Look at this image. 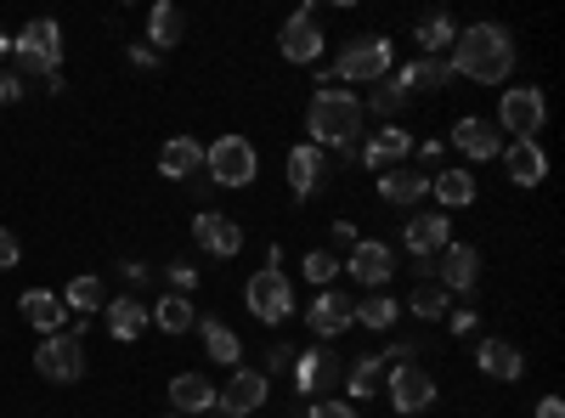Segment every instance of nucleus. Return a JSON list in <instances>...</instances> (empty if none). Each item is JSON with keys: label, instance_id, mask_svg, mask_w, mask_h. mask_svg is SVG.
I'll return each instance as SVG.
<instances>
[{"label": "nucleus", "instance_id": "13", "mask_svg": "<svg viewBox=\"0 0 565 418\" xmlns=\"http://www.w3.org/2000/svg\"><path fill=\"white\" fill-rule=\"evenodd\" d=\"M340 271H351L362 289H385V283H391V271H396V255H391V244L356 238V249H351V260H345Z\"/></svg>", "mask_w": 565, "mask_h": 418}, {"label": "nucleus", "instance_id": "41", "mask_svg": "<svg viewBox=\"0 0 565 418\" xmlns=\"http://www.w3.org/2000/svg\"><path fill=\"white\" fill-rule=\"evenodd\" d=\"M289 367H295V345H271L266 362H260V374L271 379V374H289Z\"/></svg>", "mask_w": 565, "mask_h": 418}, {"label": "nucleus", "instance_id": "4", "mask_svg": "<svg viewBox=\"0 0 565 418\" xmlns=\"http://www.w3.org/2000/svg\"><path fill=\"white\" fill-rule=\"evenodd\" d=\"M204 175L215 187H249L260 175V153L249 136H215V148H204Z\"/></svg>", "mask_w": 565, "mask_h": 418}, {"label": "nucleus", "instance_id": "24", "mask_svg": "<svg viewBox=\"0 0 565 418\" xmlns=\"http://www.w3.org/2000/svg\"><path fill=\"white\" fill-rule=\"evenodd\" d=\"M503 170H509L514 187H537V181L548 175V159H543L537 142H509L503 148Z\"/></svg>", "mask_w": 565, "mask_h": 418}, {"label": "nucleus", "instance_id": "48", "mask_svg": "<svg viewBox=\"0 0 565 418\" xmlns=\"http://www.w3.org/2000/svg\"><path fill=\"white\" fill-rule=\"evenodd\" d=\"M537 418H565V401H559V396H543V401H537Z\"/></svg>", "mask_w": 565, "mask_h": 418}, {"label": "nucleus", "instance_id": "40", "mask_svg": "<svg viewBox=\"0 0 565 418\" xmlns=\"http://www.w3.org/2000/svg\"><path fill=\"white\" fill-rule=\"evenodd\" d=\"M199 289V266L193 260H170V294H193Z\"/></svg>", "mask_w": 565, "mask_h": 418}, {"label": "nucleus", "instance_id": "32", "mask_svg": "<svg viewBox=\"0 0 565 418\" xmlns=\"http://www.w3.org/2000/svg\"><path fill=\"white\" fill-rule=\"evenodd\" d=\"M413 40L424 45V57H441V52H452L458 29H452V18H447V12H424V18L413 23Z\"/></svg>", "mask_w": 565, "mask_h": 418}, {"label": "nucleus", "instance_id": "44", "mask_svg": "<svg viewBox=\"0 0 565 418\" xmlns=\"http://www.w3.org/2000/svg\"><path fill=\"white\" fill-rule=\"evenodd\" d=\"M447 322H452V334H476V322H481V317L469 311V306H452V311H447Z\"/></svg>", "mask_w": 565, "mask_h": 418}, {"label": "nucleus", "instance_id": "20", "mask_svg": "<svg viewBox=\"0 0 565 418\" xmlns=\"http://www.w3.org/2000/svg\"><path fill=\"white\" fill-rule=\"evenodd\" d=\"M159 170H164L170 181H193V175H204V142H193V136H170L164 153H159Z\"/></svg>", "mask_w": 565, "mask_h": 418}, {"label": "nucleus", "instance_id": "2", "mask_svg": "<svg viewBox=\"0 0 565 418\" xmlns=\"http://www.w3.org/2000/svg\"><path fill=\"white\" fill-rule=\"evenodd\" d=\"M306 130H311V148H340L351 153V142L362 136V103L340 85H322L311 108H306Z\"/></svg>", "mask_w": 565, "mask_h": 418}, {"label": "nucleus", "instance_id": "35", "mask_svg": "<svg viewBox=\"0 0 565 418\" xmlns=\"http://www.w3.org/2000/svg\"><path fill=\"white\" fill-rule=\"evenodd\" d=\"M407 306H413V317H430V322H441V317L452 311V294L436 283V277H418L413 294H407Z\"/></svg>", "mask_w": 565, "mask_h": 418}, {"label": "nucleus", "instance_id": "27", "mask_svg": "<svg viewBox=\"0 0 565 418\" xmlns=\"http://www.w3.org/2000/svg\"><path fill=\"white\" fill-rule=\"evenodd\" d=\"M447 79H452L447 57H413L407 68H396V85L407 90V97H413V90H441Z\"/></svg>", "mask_w": 565, "mask_h": 418}, {"label": "nucleus", "instance_id": "26", "mask_svg": "<svg viewBox=\"0 0 565 418\" xmlns=\"http://www.w3.org/2000/svg\"><path fill=\"white\" fill-rule=\"evenodd\" d=\"M424 193H430V175H424V170H402L396 164V170L380 175V199L385 204H418Z\"/></svg>", "mask_w": 565, "mask_h": 418}, {"label": "nucleus", "instance_id": "5", "mask_svg": "<svg viewBox=\"0 0 565 418\" xmlns=\"http://www.w3.org/2000/svg\"><path fill=\"white\" fill-rule=\"evenodd\" d=\"M391 63H396V45L385 34H362V40H351L340 52L334 74L351 79V85H380V79H391Z\"/></svg>", "mask_w": 565, "mask_h": 418}, {"label": "nucleus", "instance_id": "10", "mask_svg": "<svg viewBox=\"0 0 565 418\" xmlns=\"http://www.w3.org/2000/svg\"><path fill=\"white\" fill-rule=\"evenodd\" d=\"M385 396L396 412H424L436 401V379L418 362H396V367H385Z\"/></svg>", "mask_w": 565, "mask_h": 418}, {"label": "nucleus", "instance_id": "14", "mask_svg": "<svg viewBox=\"0 0 565 418\" xmlns=\"http://www.w3.org/2000/svg\"><path fill=\"white\" fill-rule=\"evenodd\" d=\"M402 244H407V255H413L418 266H430V260L452 244V221H447V215H413L407 232H402Z\"/></svg>", "mask_w": 565, "mask_h": 418}, {"label": "nucleus", "instance_id": "33", "mask_svg": "<svg viewBox=\"0 0 565 418\" xmlns=\"http://www.w3.org/2000/svg\"><path fill=\"white\" fill-rule=\"evenodd\" d=\"M199 340H204V351H210V362H238L244 356V340L226 329V322H215V317H199Z\"/></svg>", "mask_w": 565, "mask_h": 418}, {"label": "nucleus", "instance_id": "47", "mask_svg": "<svg viewBox=\"0 0 565 418\" xmlns=\"http://www.w3.org/2000/svg\"><path fill=\"white\" fill-rule=\"evenodd\" d=\"M130 63L148 74V68H159V52H153V45H130Z\"/></svg>", "mask_w": 565, "mask_h": 418}, {"label": "nucleus", "instance_id": "49", "mask_svg": "<svg viewBox=\"0 0 565 418\" xmlns=\"http://www.w3.org/2000/svg\"><path fill=\"white\" fill-rule=\"evenodd\" d=\"M12 52V34H0V57H7Z\"/></svg>", "mask_w": 565, "mask_h": 418}, {"label": "nucleus", "instance_id": "15", "mask_svg": "<svg viewBox=\"0 0 565 418\" xmlns=\"http://www.w3.org/2000/svg\"><path fill=\"white\" fill-rule=\"evenodd\" d=\"M436 283H441L447 294H469V289L481 283V249H476V244H447Z\"/></svg>", "mask_w": 565, "mask_h": 418}, {"label": "nucleus", "instance_id": "46", "mask_svg": "<svg viewBox=\"0 0 565 418\" xmlns=\"http://www.w3.org/2000/svg\"><path fill=\"white\" fill-rule=\"evenodd\" d=\"M328 238H334L340 249H356V226L351 221H334V226H328Z\"/></svg>", "mask_w": 565, "mask_h": 418}, {"label": "nucleus", "instance_id": "38", "mask_svg": "<svg viewBox=\"0 0 565 418\" xmlns=\"http://www.w3.org/2000/svg\"><path fill=\"white\" fill-rule=\"evenodd\" d=\"M373 114H380V119H391L396 125V114L407 108V90L396 85V79H380V90H373V103H367Z\"/></svg>", "mask_w": 565, "mask_h": 418}, {"label": "nucleus", "instance_id": "31", "mask_svg": "<svg viewBox=\"0 0 565 418\" xmlns=\"http://www.w3.org/2000/svg\"><path fill=\"white\" fill-rule=\"evenodd\" d=\"M181 34H186V18L170 7V0H159V7L148 12V45H153V52H175Z\"/></svg>", "mask_w": 565, "mask_h": 418}, {"label": "nucleus", "instance_id": "45", "mask_svg": "<svg viewBox=\"0 0 565 418\" xmlns=\"http://www.w3.org/2000/svg\"><path fill=\"white\" fill-rule=\"evenodd\" d=\"M23 97V79L12 74V68H0V108H7V103H18Z\"/></svg>", "mask_w": 565, "mask_h": 418}, {"label": "nucleus", "instance_id": "8", "mask_svg": "<svg viewBox=\"0 0 565 418\" xmlns=\"http://www.w3.org/2000/svg\"><path fill=\"white\" fill-rule=\"evenodd\" d=\"M244 306H249V317H260V322H282V317L295 311V283H289V277H282L277 266H266V271L249 277Z\"/></svg>", "mask_w": 565, "mask_h": 418}, {"label": "nucleus", "instance_id": "25", "mask_svg": "<svg viewBox=\"0 0 565 418\" xmlns=\"http://www.w3.org/2000/svg\"><path fill=\"white\" fill-rule=\"evenodd\" d=\"M170 407H181V418L210 412V407H215V385H210L204 374H175V379H170Z\"/></svg>", "mask_w": 565, "mask_h": 418}, {"label": "nucleus", "instance_id": "36", "mask_svg": "<svg viewBox=\"0 0 565 418\" xmlns=\"http://www.w3.org/2000/svg\"><path fill=\"white\" fill-rule=\"evenodd\" d=\"M63 306H68L74 317L103 311V306H108V294H103V277H90V271H85V277H74V283L63 289Z\"/></svg>", "mask_w": 565, "mask_h": 418}, {"label": "nucleus", "instance_id": "12", "mask_svg": "<svg viewBox=\"0 0 565 418\" xmlns=\"http://www.w3.org/2000/svg\"><path fill=\"white\" fill-rule=\"evenodd\" d=\"M277 52L289 63H317L322 57V29H317V7H311V0L277 29Z\"/></svg>", "mask_w": 565, "mask_h": 418}, {"label": "nucleus", "instance_id": "3", "mask_svg": "<svg viewBox=\"0 0 565 418\" xmlns=\"http://www.w3.org/2000/svg\"><path fill=\"white\" fill-rule=\"evenodd\" d=\"M12 57H18V79H45V74H63V29L52 18H34L23 23V34L12 40Z\"/></svg>", "mask_w": 565, "mask_h": 418}, {"label": "nucleus", "instance_id": "42", "mask_svg": "<svg viewBox=\"0 0 565 418\" xmlns=\"http://www.w3.org/2000/svg\"><path fill=\"white\" fill-rule=\"evenodd\" d=\"M18 255H23L18 232H7V226H0V271H12V266H18Z\"/></svg>", "mask_w": 565, "mask_h": 418}, {"label": "nucleus", "instance_id": "34", "mask_svg": "<svg viewBox=\"0 0 565 418\" xmlns=\"http://www.w3.org/2000/svg\"><path fill=\"white\" fill-rule=\"evenodd\" d=\"M430 193L441 199V210H463V204H476V175L469 170H441V175H430Z\"/></svg>", "mask_w": 565, "mask_h": 418}, {"label": "nucleus", "instance_id": "16", "mask_svg": "<svg viewBox=\"0 0 565 418\" xmlns=\"http://www.w3.org/2000/svg\"><path fill=\"white\" fill-rule=\"evenodd\" d=\"M193 238H199V249H204V255L232 260V255L244 249V226L232 221V215H221V210H204V215L193 221Z\"/></svg>", "mask_w": 565, "mask_h": 418}, {"label": "nucleus", "instance_id": "19", "mask_svg": "<svg viewBox=\"0 0 565 418\" xmlns=\"http://www.w3.org/2000/svg\"><path fill=\"white\" fill-rule=\"evenodd\" d=\"M407 153H413V136H407L402 125H385V130L373 136V142H367V148H362L356 159H362V164H367L373 175H385V170H396V164H402Z\"/></svg>", "mask_w": 565, "mask_h": 418}, {"label": "nucleus", "instance_id": "30", "mask_svg": "<svg viewBox=\"0 0 565 418\" xmlns=\"http://www.w3.org/2000/svg\"><path fill=\"white\" fill-rule=\"evenodd\" d=\"M103 317H108V334H114V340H125V345H130L141 329H148V306L130 300V294H125V300H108V306H103Z\"/></svg>", "mask_w": 565, "mask_h": 418}, {"label": "nucleus", "instance_id": "37", "mask_svg": "<svg viewBox=\"0 0 565 418\" xmlns=\"http://www.w3.org/2000/svg\"><path fill=\"white\" fill-rule=\"evenodd\" d=\"M356 322H362V329H373V334L396 329V300H391V294H373V300H362V306H356Z\"/></svg>", "mask_w": 565, "mask_h": 418}, {"label": "nucleus", "instance_id": "28", "mask_svg": "<svg viewBox=\"0 0 565 418\" xmlns=\"http://www.w3.org/2000/svg\"><path fill=\"white\" fill-rule=\"evenodd\" d=\"M148 322H153V329H164V334H193L199 329V311H193V300H186V294H164L148 311Z\"/></svg>", "mask_w": 565, "mask_h": 418}, {"label": "nucleus", "instance_id": "17", "mask_svg": "<svg viewBox=\"0 0 565 418\" xmlns=\"http://www.w3.org/2000/svg\"><path fill=\"white\" fill-rule=\"evenodd\" d=\"M351 317H356V306H351V294H345V289H322V294H317V306L306 311V329H311L317 340H334V334H345V329H351Z\"/></svg>", "mask_w": 565, "mask_h": 418}, {"label": "nucleus", "instance_id": "6", "mask_svg": "<svg viewBox=\"0 0 565 418\" xmlns=\"http://www.w3.org/2000/svg\"><path fill=\"white\" fill-rule=\"evenodd\" d=\"M543 119H548V103H543V90H537V85H514V90H503L498 125L514 136V142H537Z\"/></svg>", "mask_w": 565, "mask_h": 418}, {"label": "nucleus", "instance_id": "22", "mask_svg": "<svg viewBox=\"0 0 565 418\" xmlns=\"http://www.w3.org/2000/svg\"><path fill=\"white\" fill-rule=\"evenodd\" d=\"M18 311L34 322L40 334H63L68 329V306H63V294H45V289H29L23 300H18Z\"/></svg>", "mask_w": 565, "mask_h": 418}, {"label": "nucleus", "instance_id": "18", "mask_svg": "<svg viewBox=\"0 0 565 418\" xmlns=\"http://www.w3.org/2000/svg\"><path fill=\"white\" fill-rule=\"evenodd\" d=\"M452 148L463 153V159H476V164H487V159H498L503 153V136H498V125L492 119H458L452 125Z\"/></svg>", "mask_w": 565, "mask_h": 418}, {"label": "nucleus", "instance_id": "29", "mask_svg": "<svg viewBox=\"0 0 565 418\" xmlns=\"http://www.w3.org/2000/svg\"><path fill=\"white\" fill-rule=\"evenodd\" d=\"M340 385L351 390V401L380 396V390H385V356H356V362L345 367V379H340Z\"/></svg>", "mask_w": 565, "mask_h": 418}, {"label": "nucleus", "instance_id": "9", "mask_svg": "<svg viewBox=\"0 0 565 418\" xmlns=\"http://www.w3.org/2000/svg\"><path fill=\"white\" fill-rule=\"evenodd\" d=\"M266 396H271V379L266 374H255V367H232V379L215 390V407L226 418H249V412L266 407Z\"/></svg>", "mask_w": 565, "mask_h": 418}, {"label": "nucleus", "instance_id": "39", "mask_svg": "<svg viewBox=\"0 0 565 418\" xmlns=\"http://www.w3.org/2000/svg\"><path fill=\"white\" fill-rule=\"evenodd\" d=\"M300 271H306V283H317V289H328V283H334V277H340V260H334V255H328V249H311Z\"/></svg>", "mask_w": 565, "mask_h": 418}, {"label": "nucleus", "instance_id": "21", "mask_svg": "<svg viewBox=\"0 0 565 418\" xmlns=\"http://www.w3.org/2000/svg\"><path fill=\"white\" fill-rule=\"evenodd\" d=\"M322 175H328L322 148L300 142V148L289 153V187H295V199H317V193H322Z\"/></svg>", "mask_w": 565, "mask_h": 418}, {"label": "nucleus", "instance_id": "7", "mask_svg": "<svg viewBox=\"0 0 565 418\" xmlns=\"http://www.w3.org/2000/svg\"><path fill=\"white\" fill-rule=\"evenodd\" d=\"M34 374L40 379H52V385H74V379H85V345H79V334H45V345L34 351Z\"/></svg>", "mask_w": 565, "mask_h": 418}, {"label": "nucleus", "instance_id": "1", "mask_svg": "<svg viewBox=\"0 0 565 418\" xmlns=\"http://www.w3.org/2000/svg\"><path fill=\"white\" fill-rule=\"evenodd\" d=\"M447 68L463 74V79H476V85H503L514 74V40H509V29L503 23H469V29H458Z\"/></svg>", "mask_w": 565, "mask_h": 418}, {"label": "nucleus", "instance_id": "11", "mask_svg": "<svg viewBox=\"0 0 565 418\" xmlns=\"http://www.w3.org/2000/svg\"><path fill=\"white\" fill-rule=\"evenodd\" d=\"M295 390L300 396H328L340 379H345V362L334 356V351H322V345H311V351H295Z\"/></svg>", "mask_w": 565, "mask_h": 418}, {"label": "nucleus", "instance_id": "23", "mask_svg": "<svg viewBox=\"0 0 565 418\" xmlns=\"http://www.w3.org/2000/svg\"><path fill=\"white\" fill-rule=\"evenodd\" d=\"M476 367H481L487 379H503V385H509V379H521V374H526V356L514 351L509 340H481V351H476Z\"/></svg>", "mask_w": 565, "mask_h": 418}, {"label": "nucleus", "instance_id": "50", "mask_svg": "<svg viewBox=\"0 0 565 418\" xmlns=\"http://www.w3.org/2000/svg\"><path fill=\"white\" fill-rule=\"evenodd\" d=\"M164 418H170V412H164Z\"/></svg>", "mask_w": 565, "mask_h": 418}, {"label": "nucleus", "instance_id": "43", "mask_svg": "<svg viewBox=\"0 0 565 418\" xmlns=\"http://www.w3.org/2000/svg\"><path fill=\"white\" fill-rule=\"evenodd\" d=\"M306 418H362V412H356L351 401H317V407H311Z\"/></svg>", "mask_w": 565, "mask_h": 418}]
</instances>
